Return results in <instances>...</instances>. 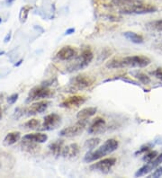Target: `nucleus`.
Instances as JSON below:
<instances>
[{"mask_svg":"<svg viewBox=\"0 0 162 178\" xmlns=\"http://www.w3.org/2000/svg\"><path fill=\"white\" fill-rule=\"evenodd\" d=\"M151 64V60L145 56H128L124 58H115L106 64L110 69L125 68H145Z\"/></svg>","mask_w":162,"mask_h":178,"instance_id":"obj_1","label":"nucleus"},{"mask_svg":"<svg viewBox=\"0 0 162 178\" xmlns=\"http://www.w3.org/2000/svg\"><path fill=\"white\" fill-rule=\"evenodd\" d=\"M119 147L118 140L115 139L107 140L103 145H101L96 150H89L84 157L85 163H91L100 158H103L106 155H109L114 151H115Z\"/></svg>","mask_w":162,"mask_h":178,"instance_id":"obj_2","label":"nucleus"},{"mask_svg":"<svg viewBox=\"0 0 162 178\" xmlns=\"http://www.w3.org/2000/svg\"><path fill=\"white\" fill-rule=\"evenodd\" d=\"M93 58H94V55L90 50L87 49L83 51L82 53L78 58H76L75 61L68 68L69 72L79 71L81 69H84L91 63V61L93 60Z\"/></svg>","mask_w":162,"mask_h":178,"instance_id":"obj_3","label":"nucleus"},{"mask_svg":"<svg viewBox=\"0 0 162 178\" xmlns=\"http://www.w3.org/2000/svg\"><path fill=\"white\" fill-rule=\"evenodd\" d=\"M55 94L53 90L49 88L44 85L35 87L29 92L28 97L26 99V103H31L34 101H39V100H43V99H48V98L52 97Z\"/></svg>","mask_w":162,"mask_h":178,"instance_id":"obj_4","label":"nucleus"},{"mask_svg":"<svg viewBox=\"0 0 162 178\" xmlns=\"http://www.w3.org/2000/svg\"><path fill=\"white\" fill-rule=\"evenodd\" d=\"M156 11H157V7H154L153 5L141 3L133 7H122L119 10V13L124 15H145V14L154 13Z\"/></svg>","mask_w":162,"mask_h":178,"instance_id":"obj_5","label":"nucleus"},{"mask_svg":"<svg viewBox=\"0 0 162 178\" xmlns=\"http://www.w3.org/2000/svg\"><path fill=\"white\" fill-rule=\"evenodd\" d=\"M95 78L86 75V74H80L78 75L76 77H74L70 80V86L71 89L77 90V91H80L90 87L94 83H95Z\"/></svg>","mask_w":162,"mask_h":178,"instance_id":"obj_6","label":"nucleus"},{"mask_svg":"<svg viewBox=\"0 0 162 178\" xmlns=\"http://www.w3.org/2000/svg\"><path fill=\"white\" fill-rule=\"evenodd\" d=\"M87 124H88V121L79 120V122L77 123L71 125V126H69V127L61 130L60 131V136L66 137V138L76 137V136H78V135H79V134L83 132V131L85 130Z\"/></svg>","mask_w":162,"mask_h":178,"instance_id":"obj_7","label":"nucleus"},{"mask_svg":"<svg viewBox=\"0 0 162 178\" xmlns=\"http://www.w3.org/2000/svg\"><path fill=\"white\" fill-rule=\"evenodd\" d=\"M116 163V158H104L102 160L98 161L97 163H94L89 167L90 170L92 171H97L102 174H108L112 167L115 165Z\"/></svg>","mask_w":162,"mask_h":178,"instance_id":"obj_8","label":"nucleus"},{"mask_svg":"<svg viewBox=\"0 0 162 178\" xmlns=\"http://www.w3.org/2000/svg\"><path fill=\"white\" fill-rule=\"evenodd\" d=\"M50 105H51V102L46 99L43 101H37L25 109L26 115H35L38 113H43L48 109Z\"/></svg>","mask_w":162,"mask_h":178,"instance_id":"obj_9","label":"nucleus"},{"mask_svg":"<svg viewBox=\"0 0 162 178\" xmlns=\"http://www.w3.org/2000/svg\"><path fill=\"white\" fill-rule=\"evenodd\" d=\"M61 122V116L57 113H51L44 117L43 123L42 125L43 131H52L57 129Z\"/></svg>","mask_w":162,"mask_h":178,"instance_id":"obj_10","label":"nucleus"},{"mask_svg":"<svg viewBox=\"0 0 162 178\" xmlns=\"http://www.w3.org/2000/svg\"><path fill=\"white\" fill-rule=\"evenodd\" d=\"M87 101V97L84 96H72L70 97L66 98L64 101H62L60 105V106L62 108H77L79 107L82 105H84Z\"/></svg>","mask_w":162,"mask_h":178,"instance_id":"obj_11","label":"nucleus"},{"mask_svg":"<svg viewBox=\"0 0 162 178\" xmlns=\"http://www.w3.org/2000/svg\"><path fill=\"white\" fill-rule=\"evenodd\" d=\"M106 130V122L105 119L102 117H97L88 127V132L90 135H98L105 132Z\"/></svg>","mask_w":162,"mask_h":178,"instance_id":"obj_12","label":"nucleus"},{"mask_svg":"<svg viewBox=\"0 0 162 178\" xmlns=\"http://www.w3.org/2000/svg\"><path fill=\"white\" fill-rule=\"evenodd\" d=\"M78 55V51L72 46H64L56 54V58L60 60H71Z\"/></svg>","mask_w":162,"mask_h":178,"instance_id":"obj_13","label":"nucleus"},{"mask_svg":"<svg viewBox=\"0 0 162 178\" xmlns=\"http://www.w3.org/2000/svg\"><path fill=\"white\" fill-rule=\"evenodd\" d=\"M79 147L77 143H72L63 147L61 156L65 158H77L79 154Z\"/></svg>","mask_w":162,"mask_h":178,"instance_id":"obj_14","label":"nucleus"},{"mask_svg":"<svg viewBox=\"0 0 162 178\" xmlns=\"http://www.w3.org/2000/svg\"><path fill=\"white\" fill-rule=\"evenodd\" d=\"M21 148L24 151L27 152L29 154H36L40 151V149H41L38 143L24 140V139H23V141L21 142Z\"/></svg>","mask_w":162,"mask_h":178,"instance_id":"obj_15","label":"nucleus"},{"mask_svg":"<svg viewBox=\"0 0 162 178\" xmlns=\"http://www.w3.org/2000/svg\"><path fill=\"white\" fill-rule=\"evenodd\" d=\"M97 112V109L96 107H87L80 110L77 113V119L82 121H88L92 116H94Z\"/></svg>","mask_w":162,"mask_h":178,"instance_id":"obj_16","label":"nucleus"},{"mask_svg":"<svg viewBox=\"0 0 162 178\" xmlns=\"http://www.w3.org/2000/svg\"><path fill=\"white\" fill-rule=\"evenodd\" d=\"M23 139L36 143H44L48 140V136L43 133H30L24 136Z\"/></svg>","mask_w":162,"mask_h":178,"instance_id":"obj_17","label":"nucleus"},{"mask_svg":"<svg viewBox=\"0 0 162 178\" xmlns=\"http://www.w3.org/2000/svg\"><path fill=\"white\" fill-rule=\"evenodd\" d=\"M20 139H21V133L19 131H12L5 137L3 143L6 146H11L19 141Z\"/></svg>","mask_w":162,"mask_h":178,"instance_id":"obj_18","label":"nucleus"},{"mask_svg":"<svg viewBox=\"0 0 162 178\" xmlns=\"http://www.w3.org/2000/svg\"><path fill=\"white\" fill-rule=\"evenodd\" d=\"M143 3L142 0H112V4L115 7H133L135 5Z\"/></svg>","mask_w":162,"mask_h":178,"instance_id":"obj_19","label":"nucleus"},{"mask_svg":"<svg viewBox=\"0 0 162 178\" xmlns=\"http://www.w3.org/2000/svg\"><path fill=\"white\" fill-rule=\"evenodd\" d=\"M63 144H64L63 140H56L54 142L51 143L49 146V149H50L51 153L55 157L61 156V152H62Z\"/></svg>","mask_w":162,"mask_h":178,"instance_id":"obj_20","label":"nucleus"},{"mask_svg":"<svg viewBox=\"0 0 162 178\" xmlns=\"http://www.w3.org/2000/svg\"><path fill=\"white\" fill-rule=\"evenodd\" d=\"M124 36L127 40H129L130 42L136 43V44H141L144 42L142 36L136 33H133V32H125V33H124Z\"/></svg>","mask_w":162,"mask_h":178,"instance_id":"obj_21","label":"nucleus"},{"mask_svg":"<svg viewBox=\"0 0 162 178\" xmlns=\"http://www.w3.org/2000/svg\"><path fill=\"white\" fill-rule=\"evenodd\" d=\"M23 126L25 130H28V131H35V130L40 129L41 122H40V120H37V119H31V120L27 121Z\"/></svg>","mask_w":162,"mask_h":178,"instance_id":"obj_22","label":"nucleus"},{"mask_svg":"<svg viewBox=\"0 0 162 178\" xmlns=\"http://www.w3.org/2000/svg\"><path fill=\"white\" fill-rule=\"evenodd\" d=\"M153 169H154V167H153V166L151 165V163L149 162L148 164H146L142 167H141L140 169L135 173V176H136V177H141V176H146V175H148L151 171H152Z\"/></svg>","mask_w":162,"mask_h":178,"instance_id":"obj_23","label":"nucleus"},{"mask_svg":"<svg viewBox=\"0 0 162 178\" xmlns=\"http://www.w3.org/2000/svg\"><path fill=\"white\" fill-rule=\"evenodd\" d=\"M101 140L99 138H92L88 140L86 142H85V148L89 149V150H93L94 149H96L99 144H100Z\"/></svg>","mask_w":162,"mask_h":178,"instance_id":"obj_24","label":"nucleus"},{"mask_svg":"<svg viewBox=\"0 0 162 178\" xmlns=\"http://www.w3.org/2000/svg\"><path fill=\"white\" fill-rule=\"evenodd\" d=\"M32 7L30 6H25L23 7L21 10H20V14H19V19H20V22L22 24L25 23L27 17H28V15H29V12L31 11Z\"/></svg>","mask_w":162,"mask_h":178,"instance_id":"obj_25","label":"nucleus"},{"mask_svg":"<svg viewBox=\"0 0 162 178\" xmlns=\"http://www.w3.org/2000/svg\"><path fill=\"white\" fill-rule=\"evenodd\" d=\"M133 74L134 75V77L137 78V79H139V81L142 82V83L144 84V85H147V84H149V83L151 82L150 78H149L146 74L142 73V72L141 71L133 72Z\"/></svg>","mask_w":162,"mask_h":178,"instance_id":"obj_26","label":"nucleus"},{"mask_svg":"<svg viewBox=\"0 0 162 178\" xmlns=\"http://www.w3.org/2000/svg\"><path fill=\"white\" fill-rule=\"evenodd\" d=\"M148 26L150 27V28H151V29H153V30L162 32V19L151 22L150 24H148Z\"/></svg>","mask_w":162,"mask_h":178,"instance_id":"obj_27","label":"nucleus"},{"mask_svg":"<svg viewBox=\"0 0 162 178\" xmlns=\"http://www.w3.org/2000/svg\"><path fill=\"white\" fill-rule=\"evenodd\" d=\"M158 156V152L157 151H151V152H148L147 154H145L143 156V158H142V160L144 162H146V163H149V162H151V161H152L156 157Z\"/></svg>","mask_w":162,"mask_h":178,"instance_id":"obj_28","label":"nucleus"},{"mask_svg":"<svg viewBox=\"0 0 162 178\" xmlns=\"http://www.w3.org/2000/svg\"><path fill=\"white\" fill-rule=\"evenodd\" d=\"M162 176V167H158L155 168V171L153 172L152 174L149 176V177H153V178H159Z\"/></svg>","mask_w":162,"mask_h":178,"instance_id":"obj_29","label":"nucleus"},{"mask_svg":"<svg viewBox=\"0 0 162 178\" xmlns=\"http://www.w3.org/2000/svg\"><path fill=\"white\" fill-rule=\"evenodd\" d=\"M18 94H13L12 96H10L7 99V102H8L9 105H14L18 99Z\"/></svg>","mask_w":162,"mask_h":178,"instance_id":"obj_30","label":"nucleus"},{"mask_svg":"<svg viewBox=\"0 0 162 178\" xmlns=\"http://www.w3.org/2000/svg\"><path fill=\"white\" fill-rule=\"evenodd\" d=\"M151 149V147L150 145H145L143 147L141 148V149L139 151H137L135 153V155H138V154H142V153H144V152H148L150 149Z\"/></svg>","mask_w":162,"mask_h":178,"instance_id":"obj_31","label":"nucleus"},{"mask_svg":"<svg viewBox=\"0 0 162 178\" xmlns=\"http://www.w3.org/2000/svg\"><path fill=\"white\" fill-rule=\"evenodd\" d=\"M154 75H155V77L157 78H159V79H160L162 80V69L161 68H159V69H157L154 73H153Z\"/></svg>","mask_w":162,"mask_h":178,"instance_id":"obj_32","label":"nucleus"},{"mask_svg":"<svg viewBox=\"0 0 162 178\" xmlns=\"http://www.w3.org/2000/svg\"><path fill=\"white\" fill-rule=\"evenodd\" d=\"M155 144H159V145H161L162 144V136H158L155 140H154Z\"/></svg>","mask_w":162,"mask_h":178,"instance_id":"obj_33","label":"nucleus"},{"mask_svg":"<svg viewBox=\"0 0 162 178\" xmlns=\"http://www.w3.org/2000/svg\"><path fill=\"white\" fill-rule=\"evenodd\" d=\"M74 33H75V29L74 28H70V29H68L65 32V35H70V34Z\"/></svg>","mask_w":162,"mask_h":178,"instance_id":"obj_34","label":"nucleus"},{"mask_svg":"<svg viewBox=\"0 0 162 178\" xmlns=\"http://www.w3.org/2000/svg\"><path fill=\"white\" fill-rule=\"evenodd\" d=\"M10 39H11V32H10V33H8L7 34V36L5 37V39H4V42H5L6 43H7L9 41H10Z\"/></svg>","mask_w":162,"mask_h":178,"instance_id":"obj_35","label":"nucleus"},{"mask_svg":"<svg viewBox=\"0 0 162 178\" xmlns=\"http://www.w3.org/2000/svg\"><path fill=\"white\" fill-rule=\"evenodd\" d=\"M14 1H15V0H7L6 3H7V5H11L12 3H14Z\"/></svg>","mask_w":162,"mask_h":178,"instance_id":"obj_36","label":"nucleus"},{"mask_svg":"<svg viewBox=\"0 0 162 178\" xmlns=\"http://www.w3.org/2000/svg\"><path fill=\"white\" fill-rule=\"evenodd\" d=\"M22 61H23V60H19V61H18L17 64H16V65H15V66H16V67H17V66H19V65H20V64H21V63H22Z\"/></svg>","mask_w":162,"mask_h":178,"instance_id":"obj_37","label":"nucleus"},{"mask_svg":"<svg viewBox=\"0 0 162 178\" xmlns=\"http://www.w3.org/2000/svg\"><path fill=\"white\" fill-rule=\"evenodd\" d=\"M2 101H3V95L0 94V103H1Z\"/></svg>","mask_w":162,"mask_h":178,"instance_id":"obj_38","label":"nucleus"},{"mask_svg":"<svg viewBox=\"0 0 162 178\" xmlns=\"http://www.w3.org/2000/svg\"><path fill=\"white\" fill-rule=\"evenodd\" d=\"M4 54H5V51H0V56H1V55H4Z\"/></svg>","mask_w":162,"mask_h":178,"instance_id":"obj_39","label":"nucleus"},{"mask_svg":"<svg viewBox=\"0 0 162 178\" xmlns=\"http://www.w3.org/2000/svg\"><path fill=\"white\" fill-rule=\"evenodd\" d=\"M1 117H2V111H1V109H0V119H1Z\"/></svg>","mask_w":162,"mask_h":178,"instance_id":"obj_40","label":"nucleus"},{"mask_svg":"<svg viewBox=\"0 0 162 178\" xmlns=\"http://www.w3.org/2000/svg\"><path fill=\"white\" fill-rule=\"evenodd\" d=\"M1 23H2V19L0 18V24H1Z\"/></svg>","mask_w":162,"mask_h":178,"instance_id":"obj_41","label":"nucleus"},{"mask_svg":"<svg viewBox=\"0 0 162 178\" xmlns=\"http://www.w3.org/2000/svg\"><path fill=\"white\" fill-rule=\"evenodd\" d=\"M0 167H1V160H0Z\"/></svg>","mask_w":162,"mask_h":178,"instance_id":"obj_42","label":"nucleus"}]
</instances>
